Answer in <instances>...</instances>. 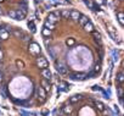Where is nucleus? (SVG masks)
<instances>
[{
    "label": "nucleus",
    "instance_id": "26",
    "mask_svg": "<svg viewBox=\"0 0 124 116\" xmlns=\"http://www.w3.org/2000/svg\"><path fill=\"white\" fill-rule=\"evenodd\" d=\"M16 65H17V67H20V69H23V67H24V62H23L22 60H17V61H16Z\"/></svg>",
    "mask_w": 124,
    "mask_h": 116
},
{
    "label": "nucleus",
    "instance_id": "43",
    "mask_svg": "<svg viewBox=\"0 0 124 116\" xmlns=\"http://www.w3.org/2000/svg\"><path fill=\"white\" fill-rule=\"evenodd\" d=\"M0 1H3V0H0Z\"/></svg>",
    "mask_w": 124,
    "mask_h": 116
},
{
    "label": "nucleus",
    "instance_id": "8",
    "mask_svg": "<svg viewBox=\"0 0 124 116\" xmlns=\"http://www.w3.org/2000/svg\"><path fill=\"white\" fill-rule=\"evenodd\" d=\"M107 31H108V33H109L111 38H112L114 42H118V34H117V33H116V31L113 29V27H111V26H109V27L107 28Z\"/></svg>",
    "mask_w": 124,
    "mask_h": 116
},
{
    "label": "nucleus",
    "instance_id": "7",
    "mask_svg": "<svg viewBox=\"0 0 124 116\" xmlns=\"http://www.w3.org/2000/svg\"><path fill=\"white\" fill-rule=\"evenodd\" d=\"M40 86H41V88L45 90V92H49L50 90V88H51V84H50V82L47 81V80H41V82H40Z\"/></svg>",
    "mask_w": 124,
    "mask_h": 116
},
{
    "label": "nucleus",
    "instance_id": "39",
    "mask_svg": "<svg viewBox=\"0 0 124 116\" xmlns=\"http://www.w3.org/2000/svg\"><path fill=\"white\" fill-rule=\"evenodd\" d=\"M49 43H50V40H47V39H46V40H45V45H49Z\"/></svg>",
    "mask_w": 124,
    "mask_h": 116
},
{
    "label": "nucleus",
    "instance_id": "24",
    "mask_svg": "<svg viewBox=\"0 0 124 116\" xmlns=\"http://www.w3.org/2000/svg\"><path fill=\"white\" fill-rule=\"evenodd\" d=\"M96 106H97V109H99L100 111H103V110H105V105H103L101 101H97V103H96Z\"/></svg>",
    "mask_w": 124,
    "mask_h": 116
},
{
    "label": "nucleus",
    "instance_id": "25",
    "mask_svg": "<svg viewBox=\"0 0 124 116\" xmlns=\"http://www.w3.org/2000/svg\"><path fill=\"white\" fill-rule=\"evenodd\" d=\"M9 16H10L11 18L16 20V10H11V11H9Z\"/></svg>",
    "mask_w": 124,
    "mask_h": 116
},
{
    "label": "nucleus",
    "instance_id": "41",
    "mask_svg": "<svg viewBox=\"0 0 124 116\" xmlns=\"http://www.w3.org/2000/svg\"><path fill=\"white\" fill-rule=\"evenodd\" d=\"M0 31H1V27H0Z\"/></svg>",
    "mask_w": 124,
    "mask_h": 116
},
{
    "label": "nucleus",
    "instance_id": "35",
    "mask_svg": "<svg viewBox=\"0 0 124 116\" xmlns=\"http://www.w3.org/2000/svg\"><path fill=\"white\" fill-rule=\"evenodd\" d=\"M47 114H49V111H47V110H43V111H41V115H43V116H46Z\"/></svg>",
    "mask_w": 124,
    "mask_h": 116
},
{
    "label": "nucleus",
    "instance_id": "13",
    "mask_svg": "<svg viewBox=\"0 0 124 116\" xmlns=\"http://www.w3.org/2000/svg\"><path fill=\"white\" fill-rule=\"evenodd\" d=\"M79 23H80V26H84L86 22H89V18L85 16V15H80V17H79Z\"/></svg>",
    "mask_w": 124,
    "mask_h": 116
},
{
    "label": "nucleus",
    "instance_id": "1",
    "mask_svg": "<svg viewBox=\"0 0 124 116\" xmlns=\"http://www.w3.org/2000/svg\"><path fill=\"white\" fill-rule=\"evenodd\" d=\"M60 17H61V15H60V12L58 11H54V12H51V14H49L47 15V21L49 22H51V23H56L58 20H60Z\"/></svg>",
    "mask_w": 124,
    "mask_h": 116
},
{
    "label": "nucleus",
    "instance_id": "38",
    "mask_svg": "<svg viewBox=\"0 0 124 116\" xmlns=\"http://www.w3.org/2000/svg\"><path fill=\"white\" fill-rule=\"evenodd\" d=\"M45 8H46V9L49 10V9H51V5H45Z\"/></svg>",
    "mask_w": 124,
    "mask_h": 116
},
{
    "label": "nucleus",
    "instance_id": "23",
    "mask_svg": "<svg viewBox=\"0 0 124 116\" xmlns=\"http://www.w3.org/2000/svg\"><path fill=\"white\" fill-rule=\"evenodd\" d=\"M84 4L89 8V9H91L93 10V6H94V4L91 3V0H84Z\"/></svg>",
    "mask_w": 124,
    "mask_h": 116
},
{
    "label": "nucleus",
    "instance_id": "32",
    "mask_svg": "<svg viewBox=\"0 0 124 116\" xmlns=\"http://www.w3.org/2000/svg\"><path fill=\"white\" fill-rule=\"evenodd\" d=\"M3 59H4V53H3V50L0 49V62L3 61Z\"/></svg>",
    "mask_w": 124,
    "mask_h": 116
},
{
    "label": "nucleus",
    "instance_id": "14",
    "mask_svg": "<svg viewBox=\"0 0 124 116\" xmlns=\"http://www.w3.org/2000/svg\"><path fill=\"white\" fill-rule=\"evenodd\" d=\"M38 94H39V97H40V99H41V100H44V99L46 98V92H45L41 87H39V88H38Z\"/></svg>",
    "mask_w": 124,
    "mask_h": 116
},
{
    "label": "nucleus",
    "instance_id": "40",
    "mask_svg": "<svg viewBox=\"0 0 124 116\" xmlns=\"http://www.w3.org/2000/svg\"><path fill=\"white\" fill-rule=\"evenodd\" d=\"M1 14H3V11H1V10H0V15H1Z\"/></svg>",
    "mask_w": 124,
    "mask_h": 116
},
{
    "label": "nucleus",
    "instance_id": "4",
    "mask_svg": "<svg viewBox=\"0 0 124 116\" xmlns=\"http://www.w3.org/2000/svg\"><path fill=\"white\" fill-rule=\"evenodd\" d=\"M70 78L73 80V81H85L86 80V75H83V73H72V75H70Z\"/></svg>",
    "mask_w": 124,
    "mask_h": 116
},
{
    "label": "nucleus",
    "instance_id": "21",
    "mask_svg": "<svg viewBox=\"0 0 124 116\" xmlns=\"http://www.w3.org/2000/svg\"><path fill=\"white\" fill-rule=\"evenodd\" d=\"M43 36H44V37H50V36H51V31L44 27V28H43Z\"/></svg>",
    "mask_w": 124,
    "mask_h": 116
},
{
    "label": "nucleus",
    "instance_id": "30",
    "mask_svg": "<svg viewBox=\"0 0 124 116\" xmlns=\"http://www.w3.org/2000/svg\"><path fill=\"white\" fill-rule=\"evenodd\" d=\"M117 80H118V82L123 83V72H119V73H118V77H117Z\"/></svg>",
    "mask_w": 124,
    "mask_h": 116
},
{
    "label": "nucleus",
    "instance_id": "5",
    "mask_svg": "<svg viewBox=\"0 0 124 116\" xmlns=\"http://www.w3.org/2000/svg\"><path fill=\"white\" fill-rule=\"evenodd\" d=\"M56 70H57V72H60L61 75H66L67 73V67L63 65V64H61V62H57L56 64Z\"/></svg>",
    "mask_w": 124,
    "mask_h": 116
},
{
    "label": "nucleus",
    "instance_id": "12",
    "mask_svg": "<svg viewBox=\"0 0 124 116\" xmlns=\"http://www.w3.org/2000/svg\"><path fill=\"white\" fill-rule=\"evenodd\" d=\"M24 17H26V15H24L20 9H17V10H16V20H17V21H21V20H23Z\"/></svg>",
    "mask_w": 124,
    "mask_h": 116
},
{
    "label": "nucleus",
    "instance_id": "34",
    "mask_svg": "<svg viewBox=\"0 0 124 116\" xmlns=\"http://www.w3.org/2000/svg\"><path fill=\"white\" fill-rule=\"evenodd\" d=\"M24 42H28V40H31V37H27V36H23V38H22Z\"/></svg>",
    "mask_w": 124,
    "mask_h": 116
},
{
    "label": "nucleus",
    "instance_id": "2",
    "mask_svg": "<svg viewBox=\"0 0 124 116\" xmlns=\"http://www.w3.org/2000/svg\"><path fill=\"white\" fill-rule=\"evenodd\" d=\"M29 51H31V54H33V55L40 54V46H39V44H37V43H31V44H29Z\"/></svg>",
    "mask_w": 124,
    "mask_h": 116
},
{
    "label": "nucleus",
    "instance_id": "17",
    "mask_svg": "<svg viewBox=\"0 0 124 116\" xmlns=\"http://www.w3.org/2000/svg\"><path fill=\"white\" fill-rule=\"evenodd\" d=\"M44 27L47 28V29H50V31H52V29L55 28V23H51V22H49V21L46 20L45 23H44Z\"/></svg>",
    "mask_w": 124,
    "mask_h": 116
},
{
    "label": "nucleus",
    "instance_id": "16",
    "mask_svg": "<svg viewBox=\"0 0 124 116\" xmlns=\"http://www.w3.org/2000/svg\"><path fill=\"white\" fill-rule=\"evenodd\" d=\"M91 33H93V36H94V39H95L99 44H101V34H100L99 32H95V31L91 32Z\"/></svg>",
    "mask_w": 124,
    "mask_h": 116
},
{
    "label": "nucleus",
    "instance_id": "9",
    "mask_svg": "<svg viewBox=\"0 0 124 116\" xmlns=\"http://www.w3.org/2000/svg\"><path fill=\"white\" fill-rule=\"evenodd\" d=\"M80 12L79 11H77V10H72L71 11V16H70V18H72L73 21H78L79 20V17H80Z\"/></svg>",
    "mask_w": 124,
    "mask_h": 116
},
{
    "label": "nucleus",
    "instance_id": "20",
    "mask_svg": "<svg viewBox=\"0 0 124 116\" xmlns=\"http://www.w3.org/2000/svg\"><path fill=\"white\" fill-rule=\"evenodd\" d=\"M117 15H118V21H119V23L123 26V25H124V15H123V12H118Z\"/></svg>",
    "mask_w": 124,
    "mask_h": 116
},
{
    "label": "nucleus",
    "instance_id": "22",
    "mask_svg": "<svg viewBox=\"0 0 124 116\" xmlns=\"http://www.w3.org/2000/svg\"><path fill=\"white\" fill-rule=\"evenodd\" d=\"M74 43H76V40H74L73 38H68V39L66 40V44H67L68 46H73V45H74Z\"/></svg>",
    "mask_w": 124,
    "mask_h": 116
},
{
    "label": "nucleus",
    "instance_id": "37",
    "mask_svg": "<svg viewBox=\"0 0 124 116\" xmlns=\"http://www.w3.org/2000/svg\"><path fill=\"white\" fill-rule=\"evenodd\" d=\"M3 77H4V75H3V72H1V71H0V82L3 81Z\"/></svg>",
    "mask_w": 124,
    "mask_h": 116
},
{
    "label": "nucleus",
    "instance_id": "28",
    "mask_svg": "<svg viewBox=\"0 0 124 116\" xmlns=\"http://www.w3.org/2000/svg\"><path fill=\"white\" fill-rule=\"evenodd\" d=\"M63 111H65L66 114H71V112H72V106H65Z\"/></svg>",
    "mask_w": 124,
    "mask_h": 116
},
{
    "label": "nucleus",
    "instance_id": "44",
    "mask_svg": "<svg viewBox=\"0 0 124 116\" xmlns=\"http://www.w3.org/2000/svg\"><path fill=\"white\" fill-rule=\"evenodd\" d=\"M39 1H40V0H39Z\"/></svg>",
    "mask_w": 124,
    "mask_h": 116
},
{
    "label": "nucleus",
    "instance_id": "29",
    "mask_svg": "<svg viewBox=\"0 0 124 116\" xmlns=\"http://www.w3.org/2000/svg\"><path fill=\"white\" fill-rule=\"evenodd\" d=\"M20 10H21L24 15L27 14V6H26V5H21V6H20Z\"/></svg>",
    "mask_w": 124,
    "mask_h": 116
},
{
    "label": "nucleus",
    "instance_id": "11",
    "mask_svg": "<svg viewBox=\"0 0 124 116\" xmlns=\"http://www.w3.org/2000/svg\"><path fill=\"white\" fill-rule=\"evenodd\" d=\"M9 36H10V33L8 31H5V29L0 31V39H1V40H6L9 38Z\"/></svg>",
    "mask_w": 124,
    "mask_h": 116
},
{
    "label": "nucleus",
    "instance_id": "10",
    "mask_svg": "<svg viewBox=\"0 0 124 116\" xmlns=\"http://www.w3.org/2000/svg\"><path fill=\"white\" fill-rule=\"evenodd\" d=\"M83 27H84V29H85L86 32H89V33L94 32V25H93V23H91L90 21H89V22H86V23H85V25H84Z\"/></svg>",
    "mask_w": 124,
    "mask_h": 116
},
{
    "label": "nucleus",
    "instance_id": "18",
    "mask_svg": "<svg viewBox=\"0 0 124 116\" xmlns=\"http://www.w3.org/2000/svg\"><path fill=\"white\" fill-rule=\"evenodd\" d=\"M82 99V97L80 95H73V97H71V99H70V101L73 104V103H78L79 100Z\"/></svg>",
    "mask_w": 124,
    "mask_h": 116
},
{
    "label": "nucleus",
    "instance_id": "31",
    "mask_svg": "<svg viewBox=\"0 0 124 116\" xmlns=\"http://www.w3.org/2000/svg\"><path fill=\"white\" fill-rule=\"evenodd\" d=\"M118 94H119V97H120V98L123 97V88H122V87H119V88H118Z\"/></svg>",
    "mask_w": 124,
    "mask_h": 116
},
{
    "label": "nucleus",
    "instance_id": "15",
    "mask_svg": "<svg viewBox=\"0 0 124 116\" xmlns=\"http://www.w3.org/2000/svg\"><path fill=\"white\" fill-rule=\"evenodd\" d=\"M60 15L63 17V18H70V16H71V11H70V10H62V11L60 12Z\"/></svg>",
    "mask_w": 124,
    "mask_h": 116
},
{
    "label": "nucleus",
    "instance_id": "19",
    "mask_svg": "<svg viewBox=\"0 0 124 116\" xmlns=\"http://www.w3.org/2000/svg\"><path fill=\"white\" fill-rule=\"evenodd\" d=\"M12 34H14L16 38H21V37H23V33H22L21 31H18V29H14V31H12Z\"/></svg>",
    "mask_w": 124,
    "mask_h": 116
},
{
    "label": "nucleus",
    "instance_id": "6",
    "mask_svg": "<svg viewBox=\"0 0 124 116\" xmlns=\"http://www.w3.org/2000/svg\"><path fill=\"white\" fill-rule=\"evenodd\" d=\"M41 76H43L44 80H47V81H50L51 77H52L51 71H50L49 69H43V70H41Z\"/></svg>",
    "mask_w": 124,
    "mask_h": 116
},
{
    "label": "nucleus",
    "instance_id": "36",
    "mask_svg": "<svg viewBox=\"0 0 124 116\" xmlns=\"http://www.w3.org/2000/svg\"><path fill=\"white\" fill-rule=\"evenodd\" d=\"M95 71H96V72H99V71H100V65H99V64L95 66Z\"/></svg>",
    "mask_w": 124,
    "mask_h": 116
},
{
    "label": "nucleus",
    "instance_id": "42",
    "mask_svg": "<svg viewBox=\"0 0 124 116\" xmlns=\"http://www.w3.org/2000/svg\"><path fill=\"white\" fill-rule=\"evenodd\" d=\"M0 48H1V44H0Z\"/></svg>",
    "mask_w": 124,
    "mask_h": 116
},
{
    "label": "nucleus",
    "instance_id": "33",
    "mask_svg": "<svg viewBox=\"0 0 124 116\" xmlns=\"http://www.w3.org/2000/svg\"><path fill=\"white\" fill-rule=\"evenodd\" d=\"M93 90H97V92H101V88L99 86H94L93 87Z\"/></svg>",
    "mask_w": 124,
    "mask_h": 116
},
{
    "label": "nucleus",
    "instance_id": "3",
    "mask_svg": "<svg viewBox=\"0 0 124 116\" xmlns=\"http://www.w3.org/2000/svg\"><path fill=\"white\" fill-rule=\"evenodd\" d=\"M37 65L39 69H46L47 67V60L45 59V57H38L37 59Z\"/></svg>",
    "mask_w": 124,
    "mask_h": 116
},
{
    "label": "nucleus",
    "instance_id": "27",
    "mask_svg": "<svg viewBox=\"0 0 124 116\" xmlns=\"http://www.w3.org/2000/svg\"><path fill=\"white\" fill-rule=\"evenodd\" d=\"M28 27L31 28V31H32L33 33L35 32V26H34V23H33V22H28Z\"/></svg>",
    "mask_w": 124,
    "mask_h": 116
}]
</instances>
